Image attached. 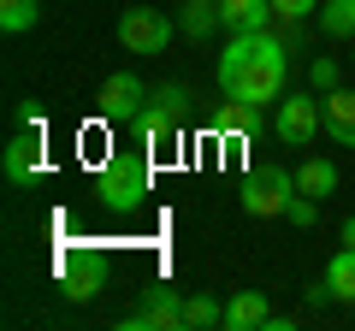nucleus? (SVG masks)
<instances>
[{
  "instance_id": "obj_22",
  "label": "nucleus",
  "mask_w": 355,
  "mask_h": 331,
  "mask_svg": "<svg viewBox=\"0 0 355 331\" xmlns=\"http://www.w3.org/2000/svg\"><path fill=\"white\" fill-rule=\"evenodd\" d=\"M338 60H326V53H320V60L314 65H308V83H314V95H331V89H338Z\"/></svg>"
},
{
  "instance_id": "obj_19",
  "label": "nucleus",
  "mask_w": 355,
  "mask_h": 331,
  "mask_svg": "<svg viewBox=\"0 0 355 331\" xmlns=\"http://www.w3.org/2000/svg\"><path fill=\"white\" fill-rule=\"evenodd\" d=\"M36 18H42V0H0V30H6V36L36 30Z\"/></svg>"
},
{
  "instance_id": "obj_7",
  "label": "nucleus",
  "mask_w": 355,
  "mask_h": 331,
  "mask_svg": "<svg viewBox=\"0 0 355 331\" xmlns=\"http://www.w3.org/2000/svg\"><path fill=\"white\" fill-rule=\"evenodd\" d=\"M184 302H190V296H178L172 284H148V290H142V307H130V314L119 319V331H178L184 325Z\"/></svg>"
},
{
  "instance_id": "obj_8",
  "label": "nucleus",
  "mask_w": 355,
  "mask_h": 331,
  "mask_svg": "<svg viewBox=\"0 0 355 331\" xmlns=\"http://www.w3.org/2000/svg\"><path fill=\"white\" fill-rule=\"evenodd\" d=\"M119 48L125 53H166L172 48V18L154 12V6H130L119 18Z\"/></svg>"
},
{
  "instance_id": "obj_6",
  "label": "nucleus",
  "mask_w": 355,
  "mask_h": 331,
  "mask_svg": "<svg viewBox=\"0 0 355 331\" xmlns=\"http://www.w3.org/2000/svg\"><path fill=\"white\" fill-rule=\"evenodd\" d=\"M60 290L65 302H95L107 290V255L101 249H60Z\"/></svg>"
},
{
  "instance_id": "obj_18",
  "label": "nucleus",
  "mask_w": 355,
  "mask_h": 331,
  "mask_svg": "<svg viewBox=\"0 0 355 331\" xmlns=\"http://www.w3.org/2000/svg\"><path fill=\"white\" fill-rule=\"evenodd\" d=\"M320 36L355 42V0H320Z\"/></svg>"
},
{
  "instance_id": "obj_3",
  "label": "nucleus",
  "mask_w": 355,
  "mask_h": 331,
  "mask_svg": "<svg viewBox=\"0 0 355 331\" xmlns=\"http://www.w3.org/2000/svg\"><path fill=\"white\" fill-rule=\"evenodd\" d=\"M184 107H190V89L184 83H160V89L148 95V107H142L137 118H130V136L142 142V148H160V142H178V125H184Z\"/></svg>"
},
{
  "instance_id": "obj_16",
  "label": "nucleus",
  "mask_w": 355,
  "mask_h": 331,
  "mask_svg": "<svg viewBox=\"0 0 355 331\" xmlns=\"http://www.w3.org/2000/svg\"><path fill=\"white\" fill-rule=\"evenodd\" d=\"M296 190H302V195H320V202H326V195L338 190V166L320 160V154H314V160H302V166H296Z\"/></svg>"
},
{
  "instance_id": "obj_15",
  "label": "nucleus",
  "mask_w": 355,
  "mask_h": 331,
  "mask_svg": "<svg viewBox=\"0 0 355 331\" xmlns=\"http://www.w3.org/2000/svg\"><path fill=\"white\" fill-rule=\"evenodd\" d=\"M219 24H225V18H219V0H190V6L178 12V30H184V36H196V42H207Z\"/></svg>"
},
{
  "instance_id": "obj_21",
  "label": "nucleus",
  "mask_w": 355,
  "mask_h": 331,
  "mask_svg": "<svg viewBox=\"0 0 355 331\" xmlns=\"http://www.w3.org/2000/svg\"><path fill=\"white\" fill-rule=\"evenodd\" d=\"M284 219H291V225H320V195H302V190H296L291 195V207H284Z\"/></svg>"
},
{
  "instance_id": "obj_4",
  "label": "nucleus",
  "mask_w": 355,
  "mask_h": 331,
  "mask_svg": "<svg viewBox=\"0 0 355 331\" xmlns=\"http://www.w3.org/2000/svg\"><path fill=\"white\" fill-rule=\"evenodd\" d=\"M291 195H296V172L266 166V172H249V178H243L237 202H243V213H249V219H284Z\"/></svg>"
},
{
  "instance_id": "obj_24",
  "label": "nucleus",
  "mask_w": 355,
  "mask_h": 331,
  "mask_svg": "<svg viewBox=\"0 0 355 331\" xmlns=\"http://www.w3.org/2000/svg\"><path fill=\"white\" fill-rule=\"evenodd\" d=\"M343 249H355V213L343 219Z\"/></svg>"
},
{
  "instance_id": "obj_11",
  "label": "nucleus",
  "mask_w": 355,
  "mask_h": 331,
  "mask_svg": "<svg viewBox=\"0 0 355 331\" xmlns=\"http://www.w3.org/2000/svg\"><path fill=\"white\" fill-rule=\"evenodd\" d=\"M219 18H225L231 36H249V30H272V0H219Z\"/></svg>"
},
{
  "instance_id": "obj_20",
  "label": "nucleus",
  "mask_w": 355,
  "mask_h": 331,
  "mask_svg": "<svg viewBox=\"0 0 355 331\" xmlns=\"http://www.w3.org/2000/svg\"><path fill=\"white\" fill-rule=\"evenodd\" d=\"M184 325H190V331L225 325V302H214V296H190V302H184Z\"/></svg>"
},
{
  "instance_id": "obj_23",
  "label": "nucleus",
  "mask_w": 355,
  "mask_h": 331,
  "mask_svg": "<svg viewBox=\"0 0 355 331\" xmlns=\"http://www.w3.org/2000/svg\"><path fill=\"white\" fill-rule=\"evenodd\" d=\"M272 12H279L284 24H302V18L320 12V0H272Z\"/></svg>"
},
{
  "instance_id": "obj_5",
  "label": "nucleus",
  "mask_w": 355,
  "mask_h": 331,
  "mask_svg": "<svg viewBox=\"0 0 355 331\" xmlns=\"http://www.w3.org/2000/svg\"><path fill=\"white\" fill-rule=\"evenodd\" d=\"M320 130H326V107H320V95H284V101L272 107V136H279L284 148H308Z\"/></svg>"
},
{
  "instance_id": "obj_25",
  "label": "nucleus",
  "mask_w": 355,
  "mask_h": 331,
  "mask_svg": "<svg viewBox=\"0 0 355 331\" xmlns=\"http://www.w3.org/2000/svg\"><path fill=\"white\" fill-rule=\"evenodd\" d=\"M349 48H355V42H349Z\"/></svg>"
},
{
  "instance_id": "obj_10",
  "label": "nucleus",
  "mask_w": 355,
  "mask_h": 331,
  "mask_svg": "<svg viewBox=\"0 0 355 331\" xmlns=\"http://www.w3.org/2000/svg\"><path fill=\"white\" fill-rule=\"evenodd\" d=\"M48 172V154H42V130H18L6 142V184H36Z\"/></svg>"
},
{
  "instance_id": "obj_2",
  "label": "nucleus",
  "mask_w": 355,
  "mask_h": 331,
  "mask_svg": "<svg viewBox=\"0 0 355 331\" xmlns=\"http://www.w3.org/2000/svg\"><path fill=\"white\" fill-rule=\"evenodd\" d=\"M95 195H101L107 213H137V207L154 195V166H148V154H142V148L107 154L101 178H95Z\"/></svg>"
},
{
  "instance_id": "obj_13",
  "label": "nucleus",
  "mask_w": 355,
  "mask_h": 331,
  "mask_svg": "<svg viewBox=\"0 0 355 331\" xmlns=\"http://www.w3.org/2000/svg\"><path fill=\"white\" fill-rule=\"evenodd\" d=\"M320 107H326V136L343 142V148H355V89L320 95Z\"/></svg>"
},
{
  "instance_id": "obj_17",
  "label": "nucleus",
  "mask_w": 355,
  "mask_h": 331,
  "mask_svg": "<svg viewBox=\"0 0 355 331\" xmlns=\"http://www.w3.org/2000/svg\"><path fill=\"white\" fill-rule=\"evenodd\" d=\"M326 290L331 302H355V249H338L326 260Z\"/></svg>"
},
{
  "instance_id": "obj_9",
  "label": "nucleus",
  "mask_w": 355,
  "mask_h": 331,
  "mask_svg": "<svg viewBox=\"0 0 355 331\" xmlns=\"http://www.w3.org/2000/svg\"><path fill=\"white\" fill-rule=\"evenodd\" d=\"M148 83H142V77H130V71H113L101 83V95H95V101H101V118H113V125H130V118L142 113V107H148Z\"/></svg>"
},
{
  "instance_id": "obj_1",
  "label": "nucleus",
  "mask_w": 355,
  "mask_h": 331,
  "mask_svg": "<svg viewBox=\"0 0 355 331\" xmlns=\"http://www.w3.org/2000/svg\"><path fill=\"white\" fill-rule=\"evenodd\" d=\"M284 77H291V60H284V36H272V30L231 36L225 53H219V89L231 101L272 107V101H284Z\"/></svg>"
},
{
  "instance_id": "obj_12",
  "label": "nucleus",
  "mask_w": 355,
  "mask_h": 331,
  "mask_svg": "<svg viewBox=\"0 0 355 331\" xmlns=\"http://www.w3.org/2000/svg\"><path fill=\"white\" fill-rule=\"evenodd\" d=\"M225 325L231 331H261V325H272V302H266L261 290H237L225 302Z\"/></svg>"
},
{
  "instance_id": "obj_14",
  "label": "nucleus",
  "mask_w": 355,
  "mask_h": 331,
  "mask_svg": "<svg viewBox=\"0 0 355 331\" xmlns=\"http://www.w3.org/2000/svg\"><path fill=\"white\" fill-rule=\"evenodd\" d=\"M261 118H266V107H254V101H231V95H225V107L214 113V130H231V136H254V130H261Z\"/></svg>"
}]
</instances>
